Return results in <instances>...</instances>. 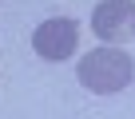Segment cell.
I'll list each match as a JSON object with an SVG mask.
<instances>
[{
	"mask_svg": "<svg viewBox=\"0 0 135 119\" xmlns=\"http://www.w3.org/2000/svg\"><path fill=\"white\" fill-rule=\"evenodd\" d=\"M76 44H80V28H76V20H68V16L44 20V24L32 32V48H36V56L52 60V64L68 60V56L76 52Z\"/></svg>",
	"mask_w": 135,
	"mask_h": 119,
	"instance_id": "cell-2",
	"label": "cell"
},
{
	"mask_svg": "<svg viewBox=\"0 0 135 119\" xmlns=\"http://www.w3.org/2000/svg\"><path fill=\"white\" fill-rule=\"evenodd\" d=\"M131 24H135V0H99L91 12V32L107 44L127 40Z\"/></svg>",
	"mask_w": 135,
	"mask_h": 119,
	"instance_id": "cell-3",
	"label": "cell"
},
{
	"mask_svg": "<svg viewBox=\"0 0 135 119\" xmlns=\"http://www.w3.org/2000/svg\"><path fill=\"white\" fill-rule=\"evenodd\" d=\"M131 32H135V24H131Z\"/></svg>",
	"mask_w": 135,
	"mask_h": 119,
	"instance_id": "cell-4",
	"label": "cell"
},
{
	"mask_svg": "<svg viewBox=\"0 0 135 119\" xmlns=\"http://www.w3.org/2000/svg\"><path fill=\"white\" fill-rule=\"evenodd\" d=\"M80 83L95 95H111V91H123L131 80H135V64H131V56L119 52V48H95L80 60V68H76Z\"/></svg>",
	"mask_w": 135,
	"mask_h": 119,
	"instance_id": "cell-1",
	"label": "cell"
}]
</instances>
